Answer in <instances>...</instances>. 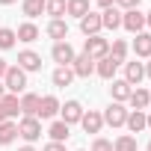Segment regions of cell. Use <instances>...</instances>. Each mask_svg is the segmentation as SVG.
I'll list each match as a JSON object with an SVG mask.
<instances>
[{
    "mask_svg": "<svg viewBox=\"0 0 151 151\" xmlns=\"http://www.w3.org/2000/svg\"><path fill=\"white\" fill-rule=\"evenodd\" d=\"M3 86H6V92H9V95L24 92V86H27V71H21L18 65H9V68H6V74H3Z\"/></svg>",
    "mask_w": 151,
    "mask_h": 151,
    "instance_id": "6da1fadb",
    "label": "cell"
},
{
    "mask_svg": "<svg viewBox=\"0 0 151 151\" xmlns=\"http://www.w3.org/2000/svg\"><path fill=\"white\" fill-rule=\"evenodd\" d=\"M83 53L89 56V59H104L107 53H110V42L107 39H101V36H89L86 39V45H83Z\"/></svg>",
    "mask_w": 151,
    "mask_h": 151,
    "instance_id": "7a4b0ae2",
    "label": "cell"
},
{
    "mask_svg": "<svg viewBox=\"0 0 151 151\" xmlns=\"http://www.w3.org/2000/svg\"><path fill=\"white\" fill-rule=\"evenodd\" d=\"M59 113H62V119H59V122H65V124L71 127V124H77V122L83 119V113H86V110L80 107V101H65V104L59 107Z\"/></svg>",
    "mask_w": 151,
    "mask_h": 151,
    "instance_id": "3957f363",
    "label": "cell"
},
{
    "mask_svg": "<svg viewBox=\"0 0 151 151\" xmlns=\"http://www.w3.org/2000/svg\"><path fill=\"white\" fill-rule=\"evenodd\" d=\"M18 136H24L27 145L36 142V139L42 136V124H39V119H21V122H18Z\"/></svg>",
    "mask_w": 151,
    "mask_h": 151,
    "instance_id": "277c9868",
    "label": "cell"
},
{
    "mask_svg": "<svg viewBox=\"0 0 151 151\" xmlns=\"http://www.w3.org/2000/svg\"><path fill=\"white\" fill-rule=\"evenodd\" d=\"M122 27H124L127 33H142V27H145V15H142L139 9L122 12Z\"/></svg>",
    "mask_w": 151,
    "mask_h": 151,
    "instance_id": "5b68a950",
    "label": "cell"
},
{
    "mask_svg": "<svg viewBox=\"0 0 151 151\" xmlns=\"http://www.w3.org/2000/svg\"><path fill=\"white\" fill-rule=\"evenodd\" d=\"M124 122H127V110H124L122 104L113 101V104L107 107V113H104V124H110V127H122Z\"/></svg>",
    "mask_w": 151,
    "mask_h": 151,
    "instance_id": "8992f818",
    "label": "cell"
},
{
    "mask_svg": "<svg viewBox=\"0 0 151 151\" xmlns=\"http://www.w3.org/2000/svg\"><path fill=\"white\" fill-rule=\"evenodd\" d=\"M71 71H74V77H89V74H95V59H89L86 53L74 56V62H71Z\"/></svg>",
    "mask_w": 151,
    "mask_h": 151,
    "instance_id": "52a82bcc",
    "label": "cell"
},
{
    "mask_svg": "<svg viewBox=\"0 0 151 151\" xmlns=\"http://www.w3.org/2000/svg\"><path fill=\"white\" fill-rule=\"evenodd\" d=\"M50 56H53L59 65H71L77 53H74V47H71L68 42H56V45H53V50H50Z\"/></svg>",
    "mask_w": 151,
    "mask_h": 151,
    "instance_id": "ba28073f",
    "label": "cell"
},
{
    "mask_svg": "<svg viewBox=\"0 0 151 151\" xmlns=\"http://www.w3.org/2000/svg\"><path fill=\"white\" fill-rule=\"evenodd\" d=\"M18 68L21 71H42V56L36 50H21L18 53Z\"/></svg>",
    "mask_w": 151,
    "mask_h": 151,
    "instance_id": "9c48e42d",
    "label": "cell"
},
{
    "mask_svg": "<svg viewBox=\"0 0 151 151\" xmlns=\"http://www.w3.org/2000/svg\"><path fill=\"white\" fill-rule=\"evenodd\" d=\"M80 30H83V36L89 39V36H98L104 27H101V15L98 12H89V15H83L80 18Z\"/></svg>",
    "mask_w": 151,
    "mask_h": 151,
    "instance_id": "30bf717a",
    "label": "cell"
},
{
    "mask_svg": "<svg viewBox=\"0 0 151 151\" xmlns=\"http://www.w3.org/2000/svg\"><path fill=\"white\" fill-rule=\"evenodd\" d=\"M39 101H42V95H33V92H27V95L18 101L24 119H36V116H39Z\"/></svg>",
    "mask_w": 151,
    "mask_h": 151,
    "instance_id": "8fae6325",
    "label": "cell"
},
{
    "mask_svg": "<svg viewBox=\"0 0 151 151\" xmlns=\"http://www.w3.org/2000/svg\"><path fill=\"white\" fill-rule=\"evenodd\" d=\"M59 107H62V104H59L53 95H45V98L39 101V116H36V119H53V116L59 113Z\"/></svg>",
    "mask_w": 151,
    "mask_h": 151,
    "instance_id": "7c38bea8",
    "label": "cell"
},
{
    "mask_svg": "<svg viewBox=\"0 0 151 151\" xmlns=\"http://www.w3.org/2000/svg\"><path fill=\"white\" fill-rule=\"evenodd\" d=\"M80 124H83V130H86V133H98V130L104 127V116H101L98 110H89V113H83Z\"/></svg>",
    "mask_w": 151,
    "mask_h": 151,
    "instance_id": "4fadbf2b",
    "label": "cell"
},
{
    "mask_svg": "<svg viewBox=\"0 0 151 151\" xmlns=\"http://www.w3.org/2000/svg\"><path fill=\"white\" fill-rule=\"evenodd\" d=\"M116 68H119V62H116L113 56H104V59L95 62V74L104 77V80H113V77H116Z\"/></svg>",
    "mask_w": 151,
    "mask_h": 151,
    "instance_id": "5bb4252c",
    "label": "cell"
},
{
    "mask_svg": "<svg viewBox=\"0 0 151 151\" xmlns=\"http://www.w3.org/2000/svg\"><path fill=\"white\" fill-rule=\"evenodd\" d=\"M142 77H145V65H142V62H124V77H122V80H127L130 86H133V83L139 86Z\"/></svg>",
    "mask_w": 151,
    "mask_h": 151,
    "instance_id": "9a60e30c",
    "label": "cell"
},
{
    "mask_svg": "<svg viewBox=\"0 0 151 151\" xmlns=\"http://www.w3.org/2000/svg\"><path fill=\"white\" fill-rule=\"evenodd\" d=\"M130 92H133V86H130L127 80H113V86H110V95H113V101H116V104L127 101V98H130Z\"/></svg>",
    "mask_w": 151,
    "mask_h": 151,
    "instance_id": "2e32d148",
    "label": "cell"
},
{
    "mask_svg": "<svg viewBox=\"0 0 151 151\" xmlns=\"http://www.w3.org/2000/svg\"><path fill=\"white\" fill-rule=\"evenodd\" d=\"M101 27H107V30H119V27H122V12H119L116 6L104 9V12H101Z\"/></svg>",
    "mask_w": 151,
    "mask_h": 151,
    "instance_id": "e0dca14e",
    "label": "cell"
},
{
    "mask_svg": "<svg viewBox=\"0 0 151 151\" xmlns=\"http://www.w3.org/2000/svg\"><path fill=\"white\" fill-rule=\"evenodd\" d=\"M133 53L151 59V33H136V39H133Z\"/></svg>",
    "mask_w": 151,
    "mask_h": 151,
    "instance_id": "ac0fdd59",
    "label": "cell"
},
{
    "mask_svg": "<svg viewBox=\"0 0 151 151\" xmlns=\"http://www.w3.org/2000/svg\"><path fill=\"white\" fill-rule=\"evenodd\" d=\"M47 36L56 39V42H65V39H68V24H65L62 18H53V21L47 24Z\"/></svg>",
    "mask_w": 151,
    "mask_h": 151,
    "instance_id": "d6986e66",
    "label": "cell"
},
{
    "mask_svg": "<svg viewBox=\"0 0 151 151\" xmlns=\"http://www.w3.org/2000/svg\"><path fill=\"white\" fill-rule=\"evenodd\" d=\"M50 80H53V86H71V80H74L71 65H59V68L50 74Z\"/></svg>",
    "mask_w": 151,
    "mask_h": 151,
    "instance_id": "ffe728a7",
    "label": "cell"
},
{
    "mask_svg": "<svg viewBox=\"0 0 151 151\" xmlns=\"http://www.w3.org/2000/svg\"><path fill=\"white\" fill-rule=\"evenodd\" d=\"M65 15H74V18L89 15V0H65Z\"/></svg>",
    "mask_w": 151,
    "mask_h": 151,
    "instance_id": "44dd1931",
    "label": "cell"
},
{
    "mask_svg": "<svg viewBox=\"0 0 151 151\" xmlns=\"http://www.w3.org/2000/svg\"><path fill=\"white\" fill-rule=\"evenodd\" d=\"M15 36H18V42H36V39H39V27H36L33 21H27V24H21V27L15 30Z\"/></svg>",
    "mask_w": 151,
    "mask_h": 151,
    "instance_id": "7402d4cb",
    "label": "cell"
},
{
    "mask_svg": "<svg viewBox=\"0 0 151 151\" xmlns=\"http://www.w3.org/2000/svg\"><path fill=\"white\" fill-rule=\"evenodd\" d=\"M127 101L133 104V110H145V107L151 104V92H145V89H139V86H136V89L130 92V98H127Z\"/></svg>",
    "mask_w": 151,
    "mask_h": 151,
    "instance_id": "603a6c76",
    "label": "cell"
},
{
    "mask_svg": "<svg viewBox=\"0 0 151 151\" xmlns=\"http://www.w3.org/2000/svg\"><path fill=\"white\" fill-rule=\"evenodd\" d=\"M127 130L130 133H139V130H145V113L142 110H133V113H127Z\"/></svg>",
    "mask_w": 151,
    "mask_h": 151,
    "instance_id": "cb8c5ba5",
    "label": "cell"
},
{
    "mask_svg": "<svg viewBox=\"0 0 151 151\" xmlns=\"http://www.w3.org/2000/svg\"><path fill=\"white\" fill-rule=\"evenodd\" d=\"M15 136H18V124L15 122H3V124H0V145L15 142Z\"/></svg>",
    "mask_w": 151,
    "mask_h": 151,
    "instance_id": "d4e9b609",
    "label": "cell"
},
{
    "mask_svg": "<svg viewBox=\"0 0 151 151\" xmlns=\"http://www.w3.org/2000/svg\"><path fill=\"white\" fill-rule=\"evenodd\" d=\"M21 9H24V15H27V18H39V15L45 12V0H24Z\"/></svg>",
    "mask_w": 151,
    "mask_h": 151,
    "instance_id": "484cf974",
    "label": "cell"
},
{
    "mask_svg": "<svg viewBox=\"0 0 151 151\" xmlns=\"http://www.w3.org/2000/svg\"><path fill=\"white\" fill-rule=\"evenodd\" d=\"M0 104H3V110H6V116L12 119V116H18L21 113V104H18V95H3V101H0Z\"/></svg>",
    "mask_w": 151,
    "mask_h": 151,
    "instance_id": "4316f807",
    "label": "cell"
},
{
    "mask_svg": "<svg viewBox=\"0 0 151 151\" xmlns=\"http://www.w3.org/2000/svg\"><path fill=\"white\" fill-rule=\"evenodd\" d=\"M107 56H113V59L122 65V62H124V56H127V45H124L122 39H116V42L110 45V53H107Z\"/></svg>",
    "mask_w": 151,
    "mask_h": 151,
    "instance_id": "83f0119b",
    "label": "cell"
},
{
    "mask_svg": "<svg viewBox=\"0 0 151 151\" xmlns=\"http://www.w3.org/2000/svg\"><path fill=\"white\" fill-rule=\"evenodd\" d=\"M47 133H50L53 142H65V139H68V124H65V122H53Z\"/></svg>",
    "mask_w": 151,
    "mask_h": 151,
    "instance_id": "f1b7e54d",
    "label": "cell"
},
{
    "mask_svg": "<svg viewBox=\"0 0 151 151\" xmlns=\"http://www.w3.org/2000/svg\"><path fill=\"white\" fill-rule=\"evenodd\" d=\"M113 151H136V139L130 133H124V136H119L113 142Z\"/></svg>",
    "mask_w": 151,
    "mask_h": 151,
    "instance_id": "f546056e",
    "label": "cell"
},
{
    "mask_svg": "<svg viewBox=\"0 0 151 151\" xmlns=\"http://www.w3.org/2000/svg\"><path fill=\"white\" fill-rule=\"evenodd\" d=\"M15 30H9V27H0V50H9V47H15Z\"/></svg>",
    "mask_w": 151,
    "mask_h": 151,
    "instance_id": "4dcf8cb0",
    "label": "cell"
},
{
    "mask_svg": "<svg viewBox=\"0 0 151 151\" xmlns=\"http://www.w3.org/2000/svg\"><path fill=\"white\" fill-rule=\"evenodd\" d=\"M45 12L53 15V18H62L65 15V0H45Z\"/></svg>",
    "mask_w": 151,
    "mask_h": 151,
    "instance_id": "1f68e13d",
    "label": "cell"
},
{
    "mask_svg": "<svg viewBox=\"0 0 151 151\" xmlns=\"http://www.w3.org/2000/svg\"><path fill=\"white\" fill-rule=\"evenodd\" d=\"M92 151H113V142L110 139H95L92 142Z\"/></svg>",
    "mask_w": 151,
    "mask_h": 151,
    "instance_id": "d6a6232c",
    "label": "cell"
},
{
    "mask_svg": "<svg viewBox=\"0 0 151 151\" xmlns=\"http://www.w3.org/2000/svg\"><path fill=\"white\" fill-rule=\"evenodd\" d=\"M116 3H119L124 12H130V9H139V0H116Z\"/></svg>",
    "mask_w": 151,
    "mask_h": 151,
    "instance_id": "836d02e7",
    "label": "cell"
},
{
    "mask_svg": "<svg viewBox=\"0 0 151 151\" xmlns=\"http://www.w3.org/2000/svg\"><path fill=\"white\" fill-rule=\"evenodd\" d=\"M42 151H65V145H62V142H47Z\"/></svg>",
    "mask_w": 151,
    "mask_h": 151,
    "instance_id": "e575fe53",
    "label": "cell"
},
{
    "mask_svg": "<svg viewBox=\"0 0 151 151\" xmlns=\"http://www.w3.org/2000/svg\"><path fill=\"white\" fill-rule=\"evenodd\" d=\"M98 6L101 9H110V6H116V0H98Z\"/></svg>",
    "mask_w": 151,
    "mask_h": 151,
    "instance_id": "d590c367",
    "label": "cell"
},
{
    "mask_svg": "<svg viewBox=\"0 0 151 151\" xmlns=\"http://www.w3.org/2000/svg\"><path fill=\"white\" fill-rule=\"evenodd\" d=\"M6 68H9V65H6V59H0V80H3V74H6Z\"/></svg>",
    "mask_w": 151,
    "mask_h": 151,
    "instance_id": "8d00e7d4",
    "label": "cell"
},
{
    "mask_svg": "<svg viewBox=\"0 0 151 151\" xmlns=\"http://www.w3.org/2000/svg\"><path fill=\"white\" fill-rule=\"evenodd\" d=\"M3 122H9V116H6V110H3V104H0V124Z\"/></svg>",
    "mask_w": 151,
    "mask_h": 151,
    "instance_id": "74e56055",
    "label": "cell"
},
{
    "mask_svg": "<svg viewBox=\"0 0 151 151\" xmlns=\"http://www.w3.org/2000/svg\"><path fill=\"white\" fill-rule=\"evenodd\" d=\"M145 77H151V59L145 62Z\"/></svg>",
    "mask_w": 151,
    "mask_h": 151,
    "instance_id": "f35d334b",
    "label": "cell"
},
{
    "mask_svg": "<svg viewBox=\"0 0 151 151\" xmlns=\"http://www.w3.org/2000/svg\"><path fill=\"white\" fill-rule=\"evenodd\" d=\"M12 3H18V0H0V6H12Z\"/></svg>",
    "mask_w": 151,
    "mask_h": 151,
    "instance_id": "ab89813d",
    "label": "cell"
},
{
    "mask_svg": "<svg viewBox=\"0 0 151 151\" xmlns=\"http://www.w3.org/2000/svg\"><path fill=\"white\" fill-rule=\"evenodd\" d=\"M3 95H6V86H3V80H0V101H3Z\"/></svg>",
    "mask_w": 151,
    "mask_h": 151,
    "instance_id": "60d3db41",
    "label": "cell"
},
{
    "mask_svg": "<svg viewBox=\"0 0 151 151\" xmlns=\"http://www.w3.org/2000/svg\"><path fill=\"white\" fill-rule=\"evenodd\" d=\"M145 27H151V12H148V15H145Z\"/></svg>",
    "mask_w": 151,
    "mask_h": 151,
    "instance_id": "b9f144b4",
    "label": "cell"
},
{
    "mask_svg": "<svg viewBox=\"0 0 151 151\" xmlns=\"http://www.w3.org/2000/svg\"><path fill=\"white\" fill-rule=\"evenodd\" d=\"M18 151H36V148H33V145H24V148H18Z\"/></svg>",
    "mask_w": 151,
    "mask_h": 151,
    "instance_id": "7bdbcfd3",
    "label": "cell"
},
{
    "mask_svg": "<svg viewBox=\"0 0 151 151\" xmlns=\"http://www.w3.org/2000/svg\"><path fill=\"white\" fill-rule=\"evenodd\" d=\"M145 127H151V116H145Z\"/></svg>",
    "mask_w": 151,
    "mask_h": 151,
    "instance_id": "ee69618b",
    "label": "cell"
},
{
    "mask_svg": "<svg viewBox=\"0 0 151 151\" xmlns=\"http://www.w3.org/2000/svg\"><path fill=\"white\" fill-rule=\"evenodd\" d=\"M148 151H151V142H148Z\"/></svg>",
    "mask_w": 151,
    "mask_h": 151,
    "instance_id": "f6af8a7d",
    "label": "cell"
}]
</instances>
